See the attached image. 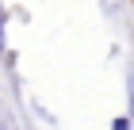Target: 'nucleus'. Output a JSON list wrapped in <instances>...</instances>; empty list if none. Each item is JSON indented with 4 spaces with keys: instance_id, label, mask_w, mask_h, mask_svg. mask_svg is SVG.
Instances as JSON below:
<instances>
[{
    "instance_id": "obj_1",
    "label": "nucleus",
    "mask_w": 134,
    "mask_h": 130,
    "mask_svg": "<svg viewBox=\"0 0 134 130\" xmlns=\"http://www.w3.org/2000/svg\"><path fill=\"white\" fill-rule=\"evenodd\" d=\"M4 19H8V12L0 8V54H4V58H8V42H4Z\"/></svg>"
},
{
    "instance_id": "obj_2",
    "label": "nucleus",
    "mask_w": 134,
    "mask_h": 130,
    "mask_svg": "<svg viewBox=\"0 0 134 130\" xmlns=\"http://www.w3.org/2000/svg\"><path fill=\"white\" fill-rule=\"evenodd\" d=\"M126 96H130V119H134V69H130V84H126Z\"/></svg>"
},
{
    "instance_id": "obj_3",
    "label": "nucleus",
    "mask_w": 134,
    "mask_h": 130,
    "mask_svg": "<svg viewBox=\"0 0 134 130\" xmlns=\"http://www.w3.org/2000/svg\"><path fill=\"white\" fill-rule=\"evenodd\" d=\"M111 130H130V119H115V122H111Z\"/></svg>"
},
{
    "instance_id": "obj_4",
    "label": "nucleus",
    "mask_w": 134,
    "mask_h": 130,
    "mask_svg": "<svg viewBox=\"0 0 134 130\" xmlns=\"http://www.w3.org/2000/svg\"><path fill=\"white\" fill-rule=\"evenodd\" d=\"M0 130H8V126H4V122H0Z\"/></svg>"
}]
</instances>
